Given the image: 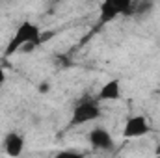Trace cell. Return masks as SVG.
Instances as JSON below:
<instances>
[{
	"mask_svg": "<svg viewBox=\"0 0 160 158\" xmlns=\"http://www.w3.org/2000/svg\"><path fill=\"white\" fill-rule=\"evenodd\" d=\"M155 9V0H138L132 4L130 15H138V17H145Z\"/></svg>",
	"mask_w": 160,
	"mask_h": 158,
	"instance_id": "obj_8",
	"label": "cell"
},
{
	"mask_svg": "<svg viewBox=\"0 0 160 158\" xmlns=\"http://www.w3.org/2000/svg\"><path fill=\"white\" fill-rule=\"evenodd\" d=\"M88 143L95 149V151H112L114 149V138L112 134L102 128V126H95L89 130L88 134Z\"/></svg>",
	"mask_w": 160,
	"mask_h": 158,
	"instance_id": "obj_5",
	"label": "cell"
},
{
	"mask_svg": "<svg viewBox=\"0 0 160 158\" xmlns=\"http://www.w3.org/2000/svg\"><path fill=\"white\" fill-rule=\"evenodd\" d=\"M6 80H8V75H6V71H4V67H2V63H0V86H4Z\"/></svg>",
	"mask_w": 160,
	"mask_h": 158,
	"instance_id": "obj_9",
	"label": "cell"
},
{
	"mask_svg": "<svg viewBox=\"0 0 160 158\" xmlns=\"http://www.w3.org/2000/svg\"><path fill=\"white\" fill-rule=\"evenodd\" d=\"M121 97V82L118 78H112L108 82H104L97 93V101L101 102H114V101H119Z\"/></svg>",
	"mask_w": 160,
	"mask_h": 158,
	"instance_id": "obj_7",
	"label": "cell"
},
{
	"mask_svg": "<svg viewBox=\"0 0 160 158\" xmlns=\"http://www.w3.org/2000/svg\"><path fill=\"white\" fill-rule=\"evenodd\" d=\"M134 0H102L99 7V24H110L121 15H130Z\"/></svg>",
	"mask_w": 160,
	"mask_h": 158,
	"instance_id": "obj_3",
	"label": "cell"
},
{
	"mask_svg": "<svg viewBox=\"0 0 160 158\" xmlns=\"http://www.w3.org/2000/svg\"><path fill=\"white\" fill-rule=\"evenodd\" d=\"M157 155H160V149H158V151H157Z\"/></svg>",
	"mask_w": 160,
	"mask_h": 158,
	"instance_id": "obj_10",
	"label": "cell"
},
{
	"mask_svg": "<svg viewBox=\"0 0 160 158\" xmlns=\"http://www.w3.org/2000/svg\"><path fill=\"white\" fill-rule=\"evenodd\" d=\"M2 145H4V151H6L8 156L17 158V156L22 155L24 145H26V140H24V136H22L21 132H17V130H9V132L4 136Z\"/></svg>",
	"mask_w": 160,
	"mask_h": 158,
	"instance_id": "obj_6",
	"label": "cell"
},
{
	"mask_svg": "<svg viewBox=\"0 0 160 158\" xmlns=\"http://www.w3.org/2000/svg\"><path fill=\"white\" fill-rule=\"evenodd\" d=\"M149 130H151V126H149L147 117H145V116L136 114V116L127 117L125 125H123V138H127V140L142 138V136L149 134Z\"/></svg>",
	"mask_w": 160,
	"mask_h": 158,
	"instance_id": "obj_4",
	"label": "cell"
},
{
	"mask_svg": "<svg viewBox=\"0 0 160 158\" xmlns=\"http://www.w3.org/2000/svg\"><path fill=\"white\" fill-rule=\"evenodd\" d=\"M101 116H102L101 101H97V99H82L71 112L69 126H82V125L93 123Z\"/></svg>",
	"mask_w": 160,
	"mask_h": 158,
	"instance_id": "obj_2",
	"label": "cell"
},
{
	"mask_svg": "<svg viewBox=\"0 0 160 158\" xmlns=\"http://www.w3.org/2000/svg\"><path fill=\"white\" fill-rule=\"evenodd\" d=\"M41 34H43V30L39 28V24H36L32 21L21 22L17 26V30L13 32L11 39L8 41V45L4 48V56L11 58L17 52H32L34 48H38V47L43 45Z\"/></svg>",
	"mask_w": 160,
	"mask_h": 158,
	"instance_id": "obj_1",
	"label": "cell"
}]
</instances>
